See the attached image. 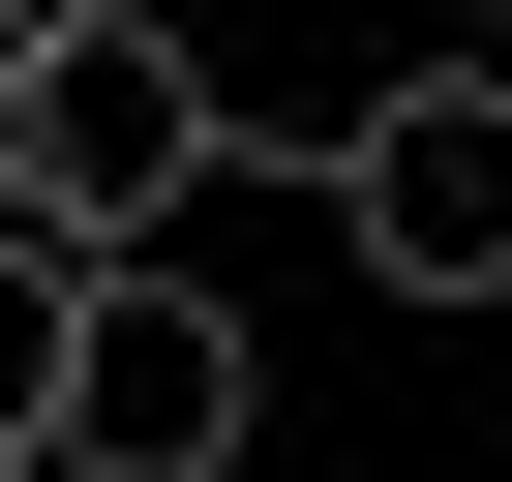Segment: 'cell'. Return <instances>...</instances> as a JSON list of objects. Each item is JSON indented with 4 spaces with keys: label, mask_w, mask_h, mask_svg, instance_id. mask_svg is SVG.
<instances>
[{
    "label": "cell",
    "mask_w": 512,
    "mask_h": 482,
    "mask_svg": "<svg viewBox=\"0 0 512 482\" xmlns=\"http://www.w3.org/2000/svg\"><path fill=\"white\" fill-rule=\"evenodd\" d=\"M211 61H181V0H61L31 61H0V211L61 241V272H121V241H181L211 211Z\"/></svg>",
    "instance_id": "cell-1"
},
{
    "label": "cell",
    "mask_w": 512,
    "mask_h": 482,
    "mask_svg": "<svg viewBox=\"0 0 512 482\" xmlns=\"http://www.w3.org/2000/svg\"><path fill=\"white\" fill-rule=\"evenodd\" d=\"M241 422H272V362H241V302L121 241V272L61 302V422H31V482H241Z\"/></svg>",
    "instance_id": "cell-2"
},
{
    "label": "cell",
    "mask_w": 512,
    "mask_h": 482,
    "mask_svg": "<svg viewBox=\"0 0 512 482\" xmlns=\"http://www.w3.org/2000/svg\"><path fill=\"white\" fill-rule=\"evenodd\" d=\"M332 241L392 302H512V61H392L332 121Z\"/></svg>",
    "instance_id": "cell-3"
},
{
    "label": "cell",
    "mask_w": 512,
    "mask_h": 482,
    "mask_svg": "<svg viewBox=\"0 0 512 482\" xmlns=\"http://www.w3.org/2000/svg\"><path fill=\"white\" fill-rule=\"evenodd\" d=\"M61 302H91V272H61L31 211H0V482H31V422H61Z\"/></svg>",
    "instance_id": "cell-4"
},
{
    "label": "cell",
    "mask_w": 512,
    "mask_h": 482,
    "mask_svg": "<svg viewBox=\"0 0 512 482\" xmlns=\"http://www.w3.org/2000/svg\"><path fill=\"white\" fill-rule=\"evenodd\" d=\"M31 31H61V0H0V61H31Z\"/></svg>",
    "instance_id": "cell-5"
}]
</instances>
